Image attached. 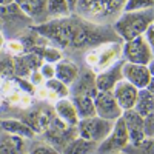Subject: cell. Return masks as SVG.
<instances>
[{
	"mask_svg": "<svg viewBox=\"0 0 154 154\" xmlns=\"http://www.w3.org/2000/svg\"><path fill=\"white\" fill-rule=\"evenodd\" d=\"M122 57V45L117 42H109L96 46V49L89 51L85 57L86 65L91 68L94 74L103 71L105 68L111 66L114 62Z\"/></svg>",
	"mask_w": 154,
	"mask_h": 154,
	"instance_id": "cell-3",
	"label": "cell"
},
{
	"mask_svg": "<svg viewBox=\"0 0 154 154\" xmlns=\"http://www.w3.org/2000/svg\"><path fill=\"white\" fill-rule=\"evenodd\" d=\"M25 139L5 133L0 136V154H25Z\"/></svg>",
	"mask_w": 154,
	"mask_h": 154,
	"instance_id": "cell-20",
	"label": "cell"
},
{
	"mask_svg": "<svg viewBox=\"0 0 154 154\" xmlns=\"http://www.w3.org/2000/svg\"><path fill=\"white\" fill-rule=\"evenodd\" d=\"M46 12L56 19L69 17L71 14L66 0H46Z\"/></svg>",
	"mask_w": 154,
	"mask_h": 154,
	"instance_id": "cell-25",
	"label": "cell"
},
{
	"mask_svg": "<svg viewBox=\"0 0 154 154\" xmlns=\"http://www.w3.org/2000/svg\"><path fill=\"white\" fill-rule=\"evenodd\" d=\"M94 109H96V116L106 120H117L119 117H122V108L119 106V103L116 102L114 96L111 91H97V94L94 96Z\"/></svg>",
	"mask_w": 154,
	"mask_h": 154,
	"instance_id": "cell-11",
	"label": "cell"
},
{
	"mask_svg": "<svg viewBox=\"0 0 154 154\" xmlns=\"http://www.w3.org/2000/svg\"><path fill=\"white\" fill-rule=\"evenodd\" d=\"M152 32H154V25H149V26L146 28V31L143 32V38H145V42L152 48V45H154V40H152Z\"/></svg>",
	"mask_w": 154,
	"mask_h": 154,
	"instance_id": "cell-34",
	"label": "cell"
},
{
	"mask_svg": "<svg viewBox=\"0 0 154 154\" xmlns=\"http://www.w3.org/2000/svg\"><path fill=\"white\" fill-rule=\"evenodd\" d=\"M122 77L123 80L130 82L137 89H145L152 82V63L145 66V65H136V63L125 62L122 66Z\"/></svg>",
	"mask_w": 154,
	"mask_h": 154,
	"instance_id": "cell-10",
	"label": "cell"
},
{
	"mask_svg": "<svg viewBox=\"0 0 154 154\" xmlns=\"http://www.w3.org/2000/svg\"><path fill=\"white\" fill-rule=\"evenodd\" d=\"M71 100H72V105L75 108V112H77L79 120L96 116L93 97H89V96H71Z\"/></svg>",
	"mask_w": 154,
	"mask_h": 154,
	"instance_id": "cell-23",
	"label": "cell"
},
{
	"mask_svg": "<svg viewBox=\"0 0 154 154\" xmlns=\"http://www.w3.org/2000/svg\"><path fill=\"white\" fill-rule=\"evenodd\" d=\"M53 109H54L56 117H59L60 120H63L69 126H75L77 122H79L75 108H74L72 100L69 97H63V99H59L57 102H54V108Z\"/></svg>",
	"mask_w": 154,
	"mask_h": 154,
	"instance_id": "cell-18",
	"label": "cell"
},
{
	"mask_svg": "<svg viewBox=\"0 0 154 154\" xmlns=\"http://www.w3.org/2000/svg\"><path fill=\"white\" fill-rule=\"evenodd\" d=\"M0 128L8 134L19 136V137H23V139H32L35 136L31 128L23 120H19V119H3V120H0Z\"/></svg>",
	"mask_w": 154,
	"mask_h": 154,
	"instance_id": "cell-19",
	"label": "cell"
},
{
	"mask_svg": "<svg viewBox=\"0 0 154 154\" xmlns=\"http://www.w3.org/2000/svg\"><path fill=\"white\" fill-rule=\"evenodd\" d=\"M154 5V0H125L122 12H139L148 11Z\"/></svg>",
	"mask_w": 154,
	"mask_h": 154,
	"instance_id": "cell-27",
	"label": "cell"
},
{
	"mask_svg": "<svg viewBox=\"0 0 154 154\" xmlns=\"http://www.w3.org/2000/svg\"><path fill=\"white\" fill-rule=\"evenodd\" d=\"M112 123L114 122L102 119L99 116H93V117H88V119H80L75 125L77 136L88 140V142H94L99 145L111 133Z\"/></svg>",
	"mask_w": 154,
	"mask_h": 154,
	"instance_id": "cell-4",
	"label": "cell"
},
{
	"mask_svg": "<svg viewBox=\"0 0 154 154\" xmlns=\"http://www.w3.org/2000/svg\"><path fill=\"white\" fill-rule=\"evenodd\" d=\"M149 25H152V14L149 9L139 12H122L116 19L112 29L122 40L130 42L136 37L143 35Z\"/></svg>",
	"mask_w": 154,
	"mask_h": 154,
	"instance_id": "cell-2",
	"label": "cell"
},
{
	"mask_svg": "<svg viewBox=\"0 0 154 154\" xmlns=\"http://www.w3.org/2000/svg\"><path fill=\"white\" fill-rule=\"evenodd\" d=\"M2 102H3V97H2V96H0V105H2Z\"/></svg>",
	"mask_w": 154,
	"mask_h": 154,
	"instance_id": "cell-39",
	"label": "cell"
},
{
	"mask_svg": "<svg viewBox=\"0 0 154 154\" xmlns=\"http://www.w3.org/2000/svg\"><path fill=\"white\" fill-rule=\"evenodd\" d=\"M122 120L126 126L128 131V137H130V142H128V146L133 148H139L145 142V133H143V125H145V119L140 114H137L134 109H126L122 112Z\"/></svg>",
	"mask_w": 154,
	"mask_h": 154,
	"instance_id": "cell-9",
	"label": "cell"
},
{
	"mask_svg": "<svg viewBox=\"0 0 154 154\" xmlns=\"http://www.w3.org/2000/svg\"><path fill=\"white\" fill-rule=\"evenodd\" d=\"M96 148L97 143L88 142V140L77 136L60 151V154H91L93 151H96Z\"/></svg>",
	"mask_w": 154,
	"mask_h": 154,
	"instance_id": "cell-24",
	"label": "cell"
},
{
	"mask_svg": "<svg viewBox=\"0 0 154 154\" xmlns=\"http://www.w3.org/2000/svg\"><path fill=\"white\" fill-rule=\"evenodd\" d=\"M69 88V94L71 96H89L93 97L97 94V88H96V74L93 71H83L82 74L77 75V79Z\"/></svg>",
	"mask_w": 154,
	"mask_h": 154,
	"instance_id": "cell-16",
	"label": "cell"
},
{
	"mask_svg": "<svg viewBox=\"0 0 154 154\" xmlns=\"http://www.w3.org/2000/svg\"><path fill=\"white\" fill-rule=\"evenodd\" d=\"M5 42H6V40H5V35H3V32H2V31H0V49H2V48L5 46Z\"/></svg>",
	"mask_w": 154,
	"mask_h": 154,
	"instance_id": "cell-37",
	"label": "cell"
},
{
	"mask_svg": "<svg viewBox=\"0 0 154 154\" xmlns=\"http://www.w3.org/2000/svg\"><path fill=\"white\" fill-rule=\"evenodd\" d=\"M123 63H125V60L119 59L117 62H114L111 66H108L103 71L96 74V88H97V91H112L116 83L123 79L122 77Z\"/></svg>",
	"mask_w": 154,
	"mask_h": 154,
	"instance_id": "cell-12",
	"label": "cell"
},
{
	"mask_svg": "<svg viewBox=\"0 0 154 154\" xmlns=\"http://www.w3.org/2000/svg\"><path fill=\"white\" fill-rule=\"evenodd\" d=\"M133 109L137 114L142 116L143 119L148 117V116H152V112H154V93L148 91V89H139V94H137Z\"/></svg>",
	"mask_w": 154,
	"mask_h": 154,
	"instance_id": "cell-22",
	"label": "cell"
},
{
	"mask_svg": "<svg viewBox=\"0 0 154 154\" xmlns=\"http://www.w3.org/2000/svg\"><path fill=\"white\" fill-rule=\"evenodd\" d=\"M54 71H56L54 77L57 80L63 82L66 86H71L77 79V75L80 74L79 66L69 59H60L57 63H54Z\"/></svg>",
	"mask_w": 154,
	"mask_h": 154,
	"instance_id": "cell-17",
	"label": "cell"
},
{
	"mask_svg": "<svg viewBox=\"0 0 154 154\" xmlns=\"http://www.w3.org/2000/svg\"><path fill=\"white\" fill-rule=\"evenodd\" d=\"M28 154H60V151L46 142H38V143L31 146Z\"/></svg>",
	"mask_w": 154,
	"mask_h": 154,
	"instance_id": "cell-31",
	"label": "cell"
},
{
	"mask_svg": "<svg viewBox=\"0 0 154 154\" xmlns=\"http://www.w3.org/2000/svg\"><path fill=\"white\" fill-rule=\"evenodd\" d=\"M128 142H130V137H128L126 126L122 117H119L117 120H114L111 133L97 145L96 151L97 154H120L126 148Z\"/></svg>",
	"mask_w": 154,
	"mask_h": 154,
	"instance_id": "cell-5",
	"label": "cell"
},
{
	"mask_svg": "<svg viewBox=\"0 0 154 154\" xmlns=\"http://www.w3.org/2000/svg\"><path fill=\"white\" fill-rule=\"evenodd\" d=\"M5 49L11 57H17V56L25 54V48H23L22 42L17 40V38H11V40L5 42Z\"/></svg>",
	"mask_w": 154,
	"mask_h": 154,
	"instance_id": "cell-30",
	"label": "cell"
},
{
	"mask_svg": "<svg viewBox=\"0 0 154 154\" xmlns=\"http://www.w3.org/2000/svg\"><path fill=\"white\" fill-rule=\"evenodd\" d=\"M122 56H123L125 62L148 66L149 63H152V48L145 42V38L140 35V37H136L133 40L123 43Z\"/></svg>",
	"mask_w": 154,
	"mask_h": 154,
	"instance_id": "cell-7",
	"label": "cell"
},
{
	"mask_svg": "<svg viewBox=\"0 0 154 154\" xmlns=\"http://www.w3.org/2000/svg\"><path fill=\"white\" fill-rule=\"evenodd\" d=\"M54 116H56L54 109L51 108H35L26 114L23 122L34 131V134H37V133H43L46 130L51 120L54 119Z\"/></svg>",
	"mask_w": 154,
	"mask_h": 154,
	"instance_id": "cell-15",
	"label": "cell"
},
{
	"mask_svg": "<svg viewBox=\"0 0 154 154\" xmlns=\"http://www.w3.org/2000/svg\"><path fill=\"white\" fill-rule=\"evenodd\" d=\"M32 31L40 34L45 38L56 42L60 46H72V48H88L99 46L103 38L102 32L91 25H86L77 19H56L42 25L32 26Z\"/></svg>",
	"mask_w": 154,
	"mask_h": 154,
	"instance_id": "cell-1",
	"label": "cell"
},
{
	"mask_svg": "<svg viewBox=\"0 0 154 154\" xmlns=\"http://www.w3.org/2000/svg\"><path fill=\"white\" fill-rule=\"evenodd\" d=\"M14 0H0V9L2 8H5V6H8L9 3H12Z\"/></svg>",
	"mask_w": 154,
	"mask_h": 154,
	"instance_id": "cell-36",
	"label": "cell"
},
{
	"mask_svg": "<svg viewBox=\"0 0 154 154\" xmlns=\"http://www.w3.org/2000/svg\"><path fill=\"white\" fill-rule=\"evenodd\" d=\"M29 82H31V85L34 88H37V86H42L45 83V79L42 77V74L38 72V69H35V71H32L29 74Z\"/></svg>",
	"mask_w": 154,
	"mask_h": 154,
	"instance_id": "cell-33",
	"label": "cell"
},
{
	"mask_svg": "<svg viewBox=\"0 0 154 154\" xmlns=\"http://www.w3.org/2000/svg\"><path fill=\"white\" fill-rule=\"evenodd\" d=\"M43 136H45L46 143L53 145L56 149L62 151L74 137H77V128L66 125L63 120H60L59 117L54 116L49 126L43 131Z\"/></svg>",
	"mask_w": 154,
	"mask_h": 154,
	"instance_id": "cell-6",
	"label": "cell"
},
{
	"mask_svg": "<svg viewBox=\"0 0 154 154\" xmlns=\"http://www.w3.org/2000/svg\"><path fill=\"white\" fill-rule=\"evenodd\" d=\"M111 93H112L116 102L119 103V106L122 108V111H126V109H133L134 108L139 89L136 86H133L130 82H126V80L122 79L120 82L116 83V86L112 88Z\"/></svg>",
	"mask_w": 154,
	"mask_h": 154,
	"instance_id": "cell-13",
	"label": "cell"
},
{
	"mask_svg": "<svg viewBox=\"0 0 154 154\" xmlns=\"http://www.w3.org/2000/svg\"><path fill=\"white\" fill-rule=\"evenodd\" d=\"M25 17L35 19L46 14V0H14Z\"/></svg>",
	"mask_w": 154,
	"mask_h": 154,
	"instance_id": "cell-21",
	"label": "cell"
},
{
	"mask_svg": "<svg viewBox=\"0 0 154 154\" xmlns=\"http://www.w3.org/2000/svg\"><path fill=\"white\" fill-rule=\"evenodd\" d=\"M35 54H38L42 59H43V62H46V63H57L60 59H62V53H60V49L59 48H54V46H48V45H45V46H42V48H38L37 51H35Z\"/></svg>",
	"mask_w": 154,
	"mask_h": 154,
	"instance_id": "cell-28",
	"label": "cell"
},
{
	"mask_svg": "<svg viewBox=\"0 0 154 154\" xmlns=\"http://www.w3.org/2000/svg\"><path fill=\"white\" fill-rule=\"evenodd\" d=\"M0 77L3 80H9L14 77V62L11 56L0 60Z\"/></svg>",
	"mask_w": 154,
	"mask_h": 154,
	"instance_id": "cell-29",
	"label": "cell"
},
{
	"mask_svg": "<svg viewBox=\"0 0 154 154\" xmlns=\"http://www.w3.org/2000/svg\"><path fill=\"white\" fill-rule=\"evenodd\" d=\"M3 83H5V80L2 79V77H0V89H2V86H3Z\"/></svg>",
	"mask_w": 154,
	"mask_h": 154,
	"instance_id": "cell-38",
	"label": "cell"
},
{
	"mask_svg": "<svg viewBox=\"0 0 154 154\" xmlns=\"http://www.w3.org/2000/svg\"><path fill=\"white\" fill-rule=\"evenodd\" d=\"M125 0H79L77 6L80 5L82 14H86V17L93 19H102V17H111L119 8H123Z\"/></svg>",
	"mask_w": 154,
	"mask_h": 154,
	"instance_id": "cell-8",
	"label": "cell"
},
{
	"mask_svg": "<svg viewBox=\"0 0 154 154\" xmlns=\"http://www.w3.org/2000/svg\"><path fill=\"white\" fill-rule=\"evenodd\" d=\"M38 72L42 74V77H43L45 80L53 79L54 74H56V71H54V65H53V63H46V62H43L42 65H40V68H38Z\"/></svg>",
	"mask_w": 154,
	"mask_h": 154,
	"instance_id": "cell-32",
	"label": "cell"
},
{
	"mask_svg": "<svg viewBox=\"0 0 154 154\" xmlns=\"http://www.w3.org/2000/svg\"><path fill=\"white\" fill-rule=\"evenodd\" d=\"M45 88L49 89L51 93H53L57 99H63V97H69V86H66L63 82L57 80L56 77H53V79L49 80H45Z\"/></svg>",
	"mask_w": 154,
	"mask_h": 154,
	"instance_id": "cell-26",
	"label": "cell"
},
{
	"mask_svg": "<svg viewBox=\"0 0 154 154\" xmlns=\"http://www.w3.org/2000/svg\"><path fill=\"white\" fill-rule=\"evenodd\" d=\"M0 130H2V128H0Z\"/></svg>",
	"mask_w": 154,
	"mask_h": 154,
	"instance_id": "cell-40",
	"label": "cell"
},
{
	"mask_svg": "<svg viewBox=\"0 0 154 154\" xmlns=\"http://www.w3.org/2000/svg\"><path fill=\"white\" fill-rule=\"evenodd\" d=\"M14 62V77H29V74L40 68L43 59L35 53H25L22 56L12 57Z\"/></svg>",
	"mask_w": 154,
	"mask_h": 154,
	"instance_id": "cell-14",
	"label": "cell"
},
{
	"mask_svg": "<svg viewBox=\"0 0 154 154\" xmlns=\"http://www.w3.org/2000/svg\"><path fill=\"white\" fill-rule=\"evenodd\" d=\"M66 3H68V6H69V11L74 12L75 8H77V3H79V0H66Z\"/></svg>",
	"mask_w": 154,
	"mask_h": 154,
	"instance_id": "cell-35",
	"label": "cell"
}]
</instances>
